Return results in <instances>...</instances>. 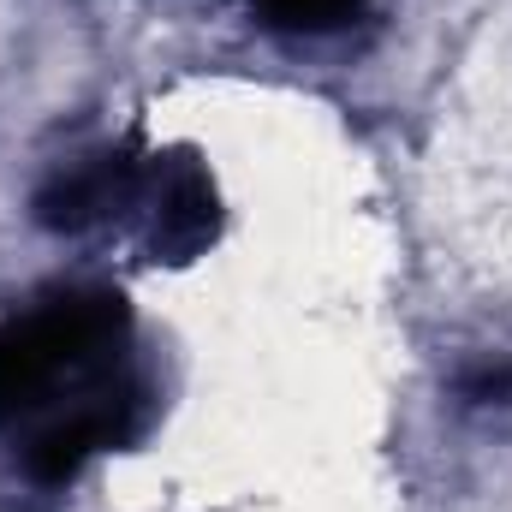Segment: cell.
<instances>
[{
    "mask_svg": "<svg viewBox=\"0 0 512 512\" xmlns=\"http://www.w3.org/2000/svg\"><path fill=\"white\" fill-rule=\"evenodd\" d=\"M131 316L108 286H72L0 322V429L36 417L60 387H90L126 352Z\"/></svg>",
    "mask_w": 512,
    "mask_h": 512,
    "instance_id": "1",
    "label": "cell"
},
{
    "mask_svg": "<svg viewBox=\"0 0 512 512\" xmlns=\"http://www.w3.org/2000/svg\"><path fill=\"white\" fill-rule=\"evenodd\" d=\"M137 203H143V239L155 262H191L221 233V197L197 155H167V161L155 155Z\"/></svg>",
    "mask_w": 512,
    "mask_h": 512,
    "instance_id": "2",
    "label": "cell"
},
{
    "mask_svg": "<svg viewBox=\"0 0 512 512\" xmlns=\"http://www.w3.org/2000/svg\"><path fill=\"white\" fill-rule=\"evenodd\" d=\"M137 191H143V167L131 161L126 149H96V155H78V161H60L36 197H30V215L36 227L48 233H96L108 227L114 215L137 209Z\"/></svg>",
    "mask_w": 512,
    "mask_h": 512,
    "instance_id": "3",
    "label": "cell"
},
{
    "mask_svg": "<svg viewBox=\"0 0 512 512\" xmlns=\"http://www.w3.org/2000/svg\"><path fill=\"white\" fill-rule=\"evenodd\" d=\"M370 0H251L256 24L280 30V36H334L346 24L364 18Z\"/></svg>",
    "mask_w": 512,
    "mask_h": 512,
    "instance_id": "4",
    "label": "cell"
},
{
    "mask_svg": "<svg viewBox=\"0 0 512 512\" xmlns=\"http://www.w3.org/2000/svg\"><path fill=\"white\" fill-rule=\"evenodd\" d=\"M459 399H465V405H512V358L465 370V376H459Z\"/></svg>",
    "mask_w": 512,
    "mask_h": 512,
    "instance_id": "5",
    "label": "cell"
}]
</instances>
